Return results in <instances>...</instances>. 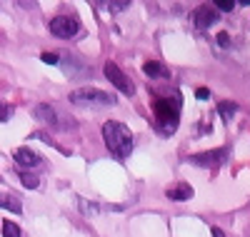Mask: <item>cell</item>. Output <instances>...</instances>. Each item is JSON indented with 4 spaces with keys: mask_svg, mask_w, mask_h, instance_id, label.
<instances>
[{
    "mask_svg": "<svg viewBox=\"0 0 250 237\" xmlns=\"http://www.w3.org/2000/svg\"><path fill=\"white\" fill-rule=\"evenodd\" d=\"M40 60L48 62V65H58V62H60V53H43V55H40Z\"/></svg>",
    "mask_w": 250,
    "mask_h": 237,
    "instance_id": "obj_16",
    "label": "cell"
},
{
    "mask_svg": "<svg viewBox=\"0 0 250 237\" xmlns=\"http://www.w3.org/2000/svg\"><path fill=\"white\" fill-rule=\"evenodd\" d=\"M35 118H38L40 122H48L50 127H58V125H60L58 110H55L53 105H48V102H43V105H38V107H35Z\"/></svg>",
    "mask_w": 250,
    "mask_h": 237,
    "instance_id": "obj_10",
    "label": "cell"
},
{
    "mask_svg": "<svg viewBox=\"0 0 250 237\" xmlns=\"http://www.w3.org/2000/svg\"><path fill=\"white\" fill-rule=\"evenodd\" d=\"M233 5H235L233 0H215V3H213V8H218V10H225V13H228V10H233Z\"/></svg>",
    "mask_w": 250,
    "mask_h": 237,
    "instance_id": "obj_17",
    "label": "cell"
},
{
    "mask_svg": "<svg viewBox=\"0 0 250 237\" xmlns=\"http://www.w3.org/2000/svg\"><path fill=\"white\" fill-rule=\"evenodd\" d=\"M218 113L223 115V120H230L238 113V105L230 102V100H223V102H218Z\"/></svg>",
    "mask_w": 250,
    "mask_h": 237,
    "instance_id": "obj_13",
    "label": "cell"
},
{
    "mask_svg": "<svg viewBox=\"0 0 250 237\" xmlns=\"http://www.w3.org/2000/svg\"><path fill=\"white\" fill-rule=\"evenodd\" d=\"M50 33L55 38H62V40H70L80 33V23L73 18V15H55L50 20Z\"/></svg>",
    "mask_w": 250,
    "mask_h": 237,
    "instance_id": "obj_4",
    "label": "cell"
},
{
    "mask_svg": "<svg viewBox=\"0 0 250 237\" xmlns=\"http://www.w3.org/2000/svg\"><path fill=\"white\" fill-rule=\"evenodd\" d=\"M195 98H198V100H208V98H210V93H208L205 88H198V93H195Z\"/></svg>",
    "mask_w": 250,
    "mask_h": 237,
    "instance_id": "obj_20",
    "label": "cell"
},
{
    "mask_svg": "<svg viewBox=\"0 0 250 237\" xmlns=\"http://www.w3.org/2000/svg\"><path fill=\"white\" fill-rule=\"evenodd\" d=\"M218 42H220L223 48H228V45H230V38H228V33H218Z\"/></svg>",
    "mask_w": 250,
    "mask_h": 237,
    "instance_id": "obj_19",
    "label": "cell"
},
{
    "mask_svg": "<svg viewBox=\"0 0 250 237\" xmlns=\"http://www.w3.org/2000/svg\"><path fill=\"white\" fill-rule=\"evenodd\" d=\"M0 207L3 210H10V212H15V215H20V200L18 198H13V195H5V192H0Z\"/></svg>",
    "mask_w": 250,
    "mask_h": 237,
    "instance_id": "obj_12",
    "label": "cell"
},
{
    "mask_svg": "<svg viewBox=\"0 0 250 237\" xmlns=\"http://www.w3.org/2000/svg\"><path fill=\"white\" fill-rule=\"evenodd\" d=\"M108 8H110V13H123L130 8V3H108Z\"/></svg>",
    "mask_w": 250,
    "mask_h": 237,
    "instance_id": "obj_18",
    "label": "cell"
},
{
    "mask_svg": "<svg viewBox=\"0 0 250 237\" xmlns=\"http://www.w3.org/2000/svg\"><path fill=\"white\" fill-rule=\"evenodd\" d=\"M103 140H105V147L118 158H128L133 150V133L128 130V125L118 120H108L103 125Z\"/></svg>",
    "mask_w": 250,
    "mask_h": 237,
    "instance_id": "obj_1",
    "label": "cell"
},
{
    "mask_svg": "<svg viewBox=\"0 0 250 237\" xmlns=\"http://www.w3.org/2000/svg\"><path fill=\"white\" fill-rule=\"evenodd\" d=\"M143 73L148 75V78H153V80H163V78H168V70H165V65L163 62H155V60H148L143 65Z\"/></svg>",
    "mask_w": 250,
    "mask_h": 237,
    "instance_id": "obj_11",
    "label": "cell"
},
{
    "mask_svg": "<svg viewBox=\"0 0 250 237\" xmlns=\"http://www.w3.org/2000/svg\"><path fill=\"white\" fill-rule=\"evenodd\" d=\"M218 10L213 8V5H200L195 13H193V23H195V28L198 30H208L210 25H215L218 23Z\"/></svg>",
    "mask_w": 250,
    "mask_h": 237,
    "instance_id": "obj_7",
    "label": "cell"
},
{
    "mask_svg": "<svg viewBox=\"0 0 250 237\" xmlns=\"http://www.w3.org/2000/svg\"><path fill=\"white\" fill-rule=\"evenodd\" d=\"M103 73H105V78L115 85V88L120 90V93H125V95H133V82H130V78L128 75H125L118 65H115V62H105V68H103Z\"/></svg>",
    "mask_w": 250,
    "mask_h": 237,
    "instance_id": "obj_5",
    "label": "cell"
},
{
    "mask_svg": "<svg viewBox=\"0 0 250 237\" xmlns=\"http://www.w3.org/2000/svg\"><path fill=\"white\" fill-rule=\"evenodd\" d=\"M8 115H10V110H8L3 102H0V120H8Z\"/></svg>",
    "mask_w": 250,
    "mask_h": 237,
    "instance_id": "obj_21",
    "label": "cell"
},
{
    "mask_svg": "<svg viewBox=\"0 0 250 237\" xmlns=\"http://www.w3.org/2000/svg\"><path fill=\"white\" fill-rule=\"evenodd\" d=\"M165 195H168V200H173V202H185V200H190L195 195V190L188 182H178V185L165 190Z\"/></svg>",
    "mask_w": 250,
    "mask_h": 237,
    "instance_id": "obj_8",
    "label": "cell"
},
{
    "mask_svg": "<svg viewBox=\"0 0 250 237\" xmlns=\"http://www.w3.org/2000/svg\"><path fill=\"white\" fill-rule=\"evenodd\" d=\"M210 232H213V237H225V232L220 227H210Z\"/></svg>",
    "mask_w": 250,
    "mask_h": 237,
    "instance_id": "obj_22",
    "label": "cell"
},
{
    "mask_svg": "<svg viewBox=\"0 0 250 237\" xmlns=\"http://www.w3.org/2000/svg\"><path fill=\"white\" fill-rule=\"evenodd\" d=\"M190 162L198 167H220L228 162V150L218 147V150H208V153H198L190 158Z\"/></svg>",
    "mask_w": 250,
    "mask_h": 237,
    "instance_id": "obj_6",
    "label": "cell"
},
{
    "mask_svg": "<svg viewBox=\"0 0 250 237\" xmlns=\"http://www.w3.org/2000/svg\"><path fill=\"white\" fill-rule=\"evenodd\" d=\"M20 182H23L25 187H30V190H35L40 185V180L35 175H30V172H20Z\"/></svg>",
    "mask_w": 250,
    "mask_h": 237,
    "instance_id": "obj_15",
    "label": "cell"
},
{
    "mask_svg": "<svg viewBox=\"0 0 250 237\" xmlns=\"http://www.w3.org/2000/svg\"><path fill=\"white\" fill-rule=\"evenodd\" d=\"M13 158H15L18 165H23V167H35V165L43 162V160H40V155L35 153V150H30V147H18L15 153H13Z\"/></svg>",
    "mask_w": 250,
    "mask_h": 237,
    "instance_id": "obj_9",
    "label": "cell"
},
{
    "mask_svg": "<svg viewBox=\"0 0 250 237\" xmlns=\"http://www.w3.org/2000/svg\"><path fill=\"white\" fill-rule=\"evenodd\" d=\"M153 113H155V127L163 135H170L175 127H178V118H180V98L175 95L170 98H158L153 105Z\"/></svg>",
    "mask_w": 250,
    "mask_h": 237,
    "instance_id": "obj_2",
    "label": "cell"
},
{
    "mask_svg": "<svg viewBox=\"0 0 250 237\" xmlns=\"http://www.w3.org/2000/svg\"><path fill=\"white\" fill-rule=\"evenodd\" d=\"M3 237H23V230H20L15 222L5 220V222H3Z\"/></svg>",
    "mask_w": 250,
    "mask_h": 237,
    "instance_id": "obj_14",
    "label": "cell"
},
{
    "mask_svg": "<svg viewBox=\"0 0 250 237\" xmlns=\"http://www.w3.org/2000/svg\"><path fill=\"white\" fill-rule=\"evenodd\" d=\"M70 102L80 107H113L115 95L100 90V88H80L70 93Z\"/></svg>",
    "mask_w": 250,
    "mask_h": 237,
    "instance_id": "obj_3",
    "label": "cell"
}]
</instances>
